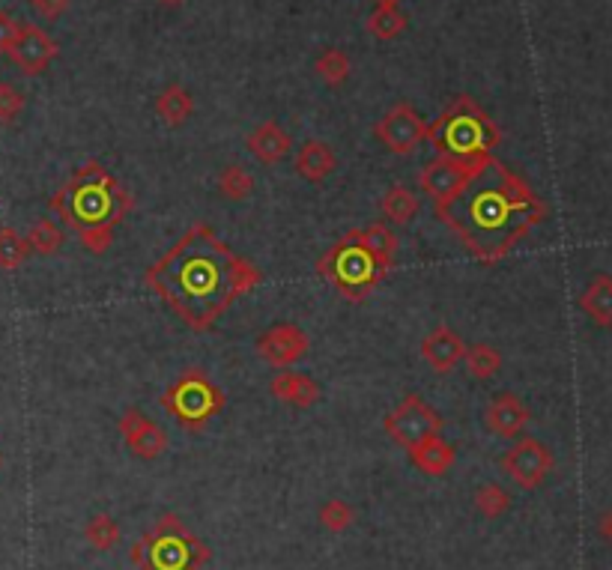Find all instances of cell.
Wrapping results in <instances>:
<instances>
[{"mask_svg": "<svg viewBox=\"0 0 612 570\" xmlns=\"http://www.w3.org/2000/svg\"><path fill=\"white\" fill-rule=\"evenodd\" d=\"M338 168L335 150L323 141H305L296 153V174L305 183H323Z\"/></svg>", "mask_w": 612, "mask_h": 570, "instance_id": "cell-19", "label": "cell"}, {"mask_svg": "<svg viewBox=\"0 0 612 570\" xmlns=\"http://www.w3.org/2000/svg\"><path fill=\"white\" fill-rule=\"evenodd\" d=\"M263 272L236 254L209 224L189 227L177 245L147 272L144 287L156 293L192 332H209L239 299L257 290Z\"/></svg>", "mask_w": 612, "mask_h": 570, "instance_id": "cell-1", "label": "cell"}, {"mask_svg": "<svg viewBox=\"0 0 612 570\" xmlns=\"http://www.w3.org/2000/svg\"><path fill=\"white\" fill-rule=\"evenodd\" d=\"M436 215L481 266H496L547 218V206L508 165L487 159Z\"/></svg>", "mask_w": 612, "mask_h": 570, "instance_id": "cell-2", "label": "cell"}, {"mask_svg": "<svg viewBox=\"0 0 612 570\" xmlns=\"http://www.w3.org/2000/svg\"><path fill=\"white\" fill-rule=\"evenodd\" d=\"M380 209H383V215H386L392 224L407 227V224H412V218L418 215V197H415L407 186H392V189L383 194Z\"/></svg>", "mask_w": 612, "mask_h": 570, "instance_id": "cell-23", "label": "cell"}, {"mask_svg": "<svg viewBox=\"0 0 612 570\" xmlns=\"http://www.w3.org/2000/svg\"><path fill=\"white\" fill-rule=\"evenodd\" d=\"M27 245H30V251L33 254H42V257H51V254H57L60 251V245H63V239H66V233H63V227H57L51 218H39L30 230H27Z\"/></svg>", "mask_w": 612, "mask_h": 570, "instance_id": "cell-27", "label": "cell"}, {"mask_svg": "<svg viewBox=\"0 0 612 570\" xmlns=\"http://www.w3.org/2000/svg\"><path fill=\"white\" fill-rule=\"evenodd\" d=\"M269 391L275 400H284L296 409H308L320 400V382L311 380L308 374H296V371H281L278 377H272Z\"/></svg>", "mask_w": 612, "mask_h": 570, "instance_id": "cell-18", "label": "cell"}, {"mask_svg": "<svg viewBox=\"0 0 612 570\" xmlns=\"http://www.w3.org/2000/svg\"><path fill=\"white\" fill-rule=\"evenodd\" d=\"M27 254H30L27 239L12 227H0V269L6 272L18 269L27 260Z\"/></svg>", "mask_w": 612, "mask_h": 570, "instance_id": "cell-32", "label": "cell"}, {"mask_svg": "<svg viewBox=\"0 0 612 570\" xmlns=\"http://www.w3.org/2000/svg\"><path fill=\"white\" fill-rule=\"evenodd\" d=\"M463 365H466V374L475 377V380H490L499 374L502 368V353L490 344H472L466 347L463 353Z\"/></svg>", "mask_w": 612, "mask_h": 570, "instance_id": "cell-24", "label": "cell"}, {"mask_svg": "<svg viewBox=\"0 0 612 570\" xmlns=\"http://www.w3.org/2000/svg\"><path fill=\"white\" fill-rule=\"evenodd\" d=\"M314 72H317V78H320L323 84L341 87V84L350 78L353 63H350L347 51H341V48H326V51L314 60Z\"/></svg>", "mask_w": 612, "mask_h": 570, "instance_id": "cell-25", "label": "cell"}, {"mask_svg": "<svg viewBox=\"0 0 612 570\" xmlns=\"http://www.w3.org/2000/svg\"><path fill=\"white\" fill-rule=\"evenodd\" d=\"M120 436L126 442V448L141 457V460H156L168 451V433L147 415L141 412L138 406H129L123 415H120Z\"/></svg>", "mask_w": 612, "mask_h": 570, "instance_id": "cell-13", "label": "cell"}, {"mask_svg": "<svg viewBox=\"0 0 612 570\" xmlns=\"http://www.w3.org/2000/svg\"><path fill=\"white\" fill-rule=\"evenodd\" d=\"M499 466H502V472H505L520 490H538V487L547 481V475L553 472L556 457H553V451H550L541 439H535V436H520V439L502 454Z\"/></svg>", "mask_w": 612, "mask_h": 570, "instance_id": "cell-9", "label": "cell"}, {"mask_svg": "<svg viewBox=\"0 0 612 570\" xmlns=\"http://www.w3.org/2000/svg\"><path fill=\"white\" fill-rule=\"evenodd\" d=\"M529 421H532V412L514 391L496 394L484 409V424L499 439H520V433L529 427Z\"/></svg>", "mask_w": 612, "mask_h": 570, "instance_id": "cell-15", "label": "cell"}, {"mask_svg": "<svg viewBox=\"0 0 612 570\" xmlns=\"http://www.w3.org/2000/svg\"><path fill=\"white\" fill-rule=\"evenodd\" d=\"M84 538L90 541V547H96L99 553H108L111 547L120 544V526L111 514H96L87 520L84 526Z\"/></svg>", "mask_w": 612, "mask_h": 570, "instance_id": "cell-30", "label": "cell"}, {"mask_svg": "<svg viewBox=\"0 0 612 570\" xmlns=\"http://www.w3.org/2000/svg\"><path fill=\"white\" fill-rule=\"evenodd\" d=\"M424 141H430L439 156L457 162H487L493 159L502 132L472 96H457L433 123H427Z\"/></svg>", "mask_w": 612, "mask_h": 570, "instance_id": "cell-4", "label": "cell"}, {"mask_svg": "<svg viewBox=\"0 0 612 570\" xmlns=\"http://www.w3.org/2000/svg\"><path fill=\"white\" fill-rule=\"evenodd\" d=\"M317 272L323 281H329L347 302L368 299L392 272L389 263H383L359 236V230L344 233L320 260Z\"/></svg>", "mask_w": 612, "mask_h": 570, "instance_id": "cell-5", "label": "cell"}, {"mask_svg": "<svg viewBox=\"0 0 612 570\" xmlns=\"http://www.w3.org/2000/svg\"><path fill=\"white\" fill-rule=\"evenodd\" d=\"M254 347H257V353L263 356L266 365H272V368H290V365H296V362L308 353L311 341H308V335H305L302 326H296V323H275V326H269L266 332H260V338H257Z\"/></svg>", "mask_w": 612, "mask_h": 570, "instance_id": "cell-12", "label": "cell"}, {"mask_svg": "<svg viewBox=\"0 0 612 570\" xmlns=\"http://www.w3.org/2000/svg\"><path fill=\"white\" fill-rule=\"evenodd\" d=\"M374 6H401V0H374Z\"/></svg>", "mask_w": 612, "mask_h": 570, "instance_id": "cell-38", "label": "cell"}, {"mask_svg": "<svg viewBox=\"0 0 612 570\" xmlns=\"http://www.w3.org/2000/svg\"><path fill=\"white\" fill-rule=\"evenodd\" d=\"M466 344L460 341V335L448 326H436L430 335H424L421 341V359L436 371V374H451L460 362H463Z\"/></svg>", "mask_w": 612, "mask_h": 570, "instance_id": "cell-16", "label": "cell"}, {"mask_svg": "<svg viewBox=\"0 0 612 570\" xmlns=\"http://www.w3.org/2000/svg\"><path fill=\"white\" fill-rule=\"evenodd\" d=\"M454 457H457V454H454V448L442 439V433H436V436L418 442L415 448H409L412 466H415L418 472H424V475H433V478L445 475V472L454 466Z\"/></svg>", "mask_w": 612, "mask_h": 570, "instance_id": "cell-20", "label": "cell"}, {"mask_svg": "<svg viewBox=\"0 0 612 570\" xmlns=\"http://www.w3.org/2000/svg\"><path fill=\"white\" fill-rule=\"evenodd\" d=\"M475 511L484 517V520H499L511 511V493L499 484H481L475 490Z\"/></svg>", "mask_w": 612, "mask_h": 570, "instance_id": "cell-29", "label": "cell"}, {"mask_svg": "<svg viewBox=\"0 0 612 570\" xmlns=\"http://www.w3.org/2000/svg\"><path fill=\"white\" fill-rule=\"evenodd\" d=\"M21 21H15L6 9H0V54H9L12 42L18 39Z\"/></svg>", "mask_w": 612, "mask_h": 570, "instance_id": "cell-35", "label": "cell"}, {"mask_svg": "<svg viewBox=\"0 0 612 570\" xmlns=\"http://www.w3.org/2000/svg\"><path fill=\"white\" fill-rule=\"evenodd\" d=\"M57 51H60L57 42H54L42 27H36V24H21L18 39H15L12 48H9V57H12V63H15L24 75H42V72L54 63Z\"/></svg>", "mask_w": 612, "mask_h": 570, "instance_id": "cell-14", "label": "cell"}, {"mask_svg": "<svg viewBox=\"0 0 612 570\" xmlns=\"http://www.w3.org/2000/svg\"><path fill=\"white\" fill-rule=\"evenodd\" d=\"M195 111V99L183 84H168L162 87V93L156 96V114L168 123V126H183Z\"/></svg>", "mask_w": 612, "mask_h": 570, "instance_id": "cell-22", "label": "cell"}, {"mask_svg": "<svg viewBox=\"0 0 612 570\" xmlns=\"http://www.w3.org/2000/svg\"><path fill=\"white\" fill-rule=\"evenodd\" d=\"M132 562L141 570H201L209 562V550L180 517L168 514L132 547Z\"/></svg>", "mask_w": 612, "mask_h": 570, "instance_id": "cell-6", "label": "cell"}, {"mask_svg": "<svg viewBox=\"0 0 612 570\" xmlns=\"http://www.w3.org/2000/svg\"><path fill=\"white\" fill-rule=\"evenodd\" d=\"M245 147H248V153H251L257 162H263V165H278L281 159L290 156L293 138H290V132L281 129L275 120H266V123H260V126H254V129L248 132Z\"/></svg>", "mask_w": 612, "mask_h": 570, "instance_id": "cell-17", "label": "cell"}, {"mask_svg": "<svg viewBox=\"0 0 612 570\" xmlns=\"http://www.w3.org/2000/svg\"><path fill=\"white\" fill-rule=\"evenodd\" d=\"M374 135L380 138V144L395 153V156H412L424 138H427V123L421 120V114L409 105V102H398L392 105L374 126Z\"/></svg>", "mask_w": 612, "mask_h": 570, "instance_id": "cell-10", "label": "cell"}, {"mask_svg": "<svg viewBox=\"0 0 612 570\" xmlns=\"http://www.w3.org/2000/svg\"><path fill=\"white\" fill-rule=\"evenodd\" d=\"M353 520H356V511L344 502V499H329V502H323V508H320V526L326 529V532H347L350 526H353Z\"/></svg>", "mask_w": 612, "mask_h": 570, "instance_id": "cell-33", "label": "cell"}, {"mask_svg": "<svg viewBox=\"0 0 612 570\" xmlns=\"http://www.w3.org/2000/svg\"><path fill=\"white\" fill-rule=\"evenodd\" d=\"M407 30V15L401 12V6H374V12L368 15V33L377 39H395Z\"/></svg>", "mask_w": 612, "mask_h": 570, "instance_id": "cell-26", "label": "cell"}, {"mask_svg": "<svg viewBox=\"0 0 612 570\" xmlns=\"http://www.w3.org/2000/svg\"><path fill=\"white\" fill-rule=\"evenodd\" d=\"M481 165L484 162H457L448 156H436L418 174V186L433 200V209H442L445 203H451L460 191L466 189V183L481 171Z\"/></svg>", "mask_w": 612, "mask_h": 570, "instance_id": "cell-11", "label": "cell"}, {"mask_svg": "<svg viewBox=\"0 0 612 570\" xmlns=\"http://www.w3.org/2000/svg\"><path fill=\"white\" fill-rule=\"evenodd\" d=\"M359 236H362V242L383 260V263H389V266H395V254H398V236H395V230L389 227V224H383V221H374V224H368V227H362L359 230Z\"/></svg>", "mask_w": 612, "mask_h": 570, "instance_id": "cell-28", "label": "cell"}, {"mask_svg": "<svg viewBox=\"0 0 612 570\" xmlns=\"http://www.w3.org/2000/svg\"><path fill=\"white\" fill-rule=\"evenodd\" d=\"M48 206L78 236L84 251L105 254L114 242L117 224L135 209V197L99 162H87L51 194Z\"/></svg>", "mask_w": 612, "mask_h": 570, "instance_id": "cell-3", "label": "cell"}, {"mask_svg": "<svg viewBox=\"0 0 612 570\" xmlns=\"http://www.w3.org/2000/svg\"><path fill=\"white\" fill-rule=\"evenodd\" d=\"M21 111H24V93L9 81H0V123L3 126L15 123Z\"/></svg>", "mask_w": 612, "mask_h": 570, "instance_id": "cell-34", "label": "cell"}, {"mask_svg": "<svg viewBox=\"0 0 612 570\" xmlns=\"http://www.w3.org/2000/svg\"><path fill=\"white\" fill-rule=\"evenodd\" d=\"M159 3H162V6H180L183 0H159Z\"/></svg>", "mask_w": 612, "mask_h": 570, "instance_id": "cell-39", "label": "cell"}, {"mask_svg": "<svg viewBox=\"0 0 612 570\" xmlns=\"http://www.w3.org/2000/svg\"><path fill=\"white\" fill-rule=\"evenodd\" d=\"M251 191H254V177H251L242 165H227V168L218 174V194H221L224 200L239 203V200H248Z\"/></svg>", "mask_w": 612, "mask_h": 570, "instance_id": "cell-31", "label": "cell"}, {"mask_svg": "<svg viewBox=\"0 0 612 570\" xmlns=\"http://www.w3.org/2000/svg\"><path fill=\"white\" fill-rule=\"evenodd\" d=\"M386 433L392 442L401 448H415L418 442L436 436L442 430V415L421 397V394H407L389 415H386Z\"/></svg>", "mask_w": 612, "mask_h": 570, "instance_id": "cell-8", "label": "cell"}, {"mask_svg": "<svg viewBox=\"0 0 612 570\" xmlns=\"http://www.w3.org/2000/svg\"><path fill=\"white\" fill-rule=\"evenodd\" d=\"M598 535H601V538L612 547V508L601 517V520H598Z\"/></svg>", "mask_w": 612, "mask_h": 570, "instance_id": "cell-37", "label": "cell"}, {"mask_svg": "<svg viewBox=\"0 0 612 570\" xmlns=\"http://www.w3.org/2000/svg\"><path fill=\"white\" fill-rule=\"evenodd\" d=\"M159 403L165 406V412L186 430L198 433L206 421H212L215 415H221V409L227 406L224 391L209 380V374L201 368L186 371L183 377H177V382H171Z\"/></svg>", "mask_w": 612, "mask_h": 570, "instance_id": "cell-7", "label": "cell"}, {"mask_svg": "<svg viewBox=\"0 0 612 570\" xmlns=\"http://www.w3.org/2000/svg\"><path fill=\"white\" fill-rule=\"evenodd\" d=\"M30 6H33V12H36V15H42V18L54 21V18H60V15L66 12L69 0H30Z\"/></svg>", "mask_w": 612, "mask_h": 570, "instance_id": "cell-36", "label": "cell"}, {"mask_svg": "<svg viewBox=\"0 0 612 570\" xmlns=\"http://www.w3.org/2000/svg\"><path fill=\"white\" fill-rule=\"evenodd\" d=\"M580 308L583 314L601 326V329H610L612 326V275H595L589 281V287L583 290L580 296Z\"/></svg>", "mask_w": 612, "mask_h": 570, "instance_id": "cell-21", "label": "cell"}]
</instances>
